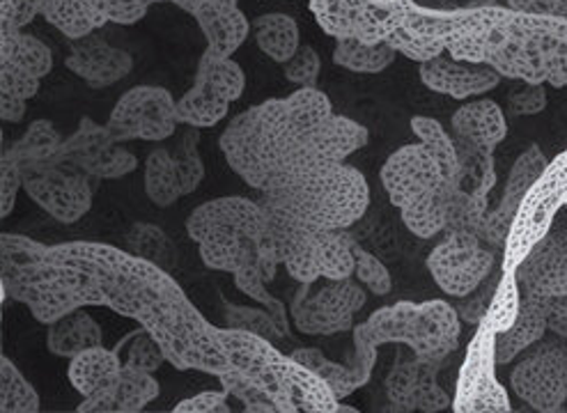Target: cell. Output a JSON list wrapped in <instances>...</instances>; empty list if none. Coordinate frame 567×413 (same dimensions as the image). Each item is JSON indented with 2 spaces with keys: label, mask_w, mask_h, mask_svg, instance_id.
<instances>
[{
  "label": "cell",
  "mask_w": 567,
  "mask_h": 413,
  "mask_svg": "<svg viewBox=\"0 0 567 413\" xmlns=\"http://www.w3.org/2000/svg\"><path fill=\"white\" fill-rule=\"evenodd\" d=\"M10 299L40 324L79 308H111L130 317L164 347L175 370L224 374L230 368L218 329L192 303L171 271L102 241L47 246L30 239L3 273Z\"/></svg>",
  "instance_id": "cell-1"
},
{
  "label": "cell",
  "mask_w": 567,
  "mask_h": 413,
  "mask_svg": "<svg viewBox=\"0 0 567 413\" xmlns=\"http://www.w3.org/2000/svg\"><path fill=\"white\" fill-rule=\"evenodd\" d=\"M333 115L320 87H299L286 100H267L230 120L218 147L228 166L258 194L280 173L297 141Z\"/></svg>",
  "instance_id": "cell-2"
},
{
  "label": "cell",
  "mask_w": 567,
  "mask_h": 413,
  "mask_svg": "<svg viewBox=\"0 0 567 413\" xmlns=\"http://www.w3.org/2000/svg\"><path fill=\"white\" fill-rule=\"evenodd\" d=\"M567 19L526 14L501 6H476V17L446 49L455 60L489 65L503 79L545 83L549 55Z\"/></svg>",
  "instance_id": "cell-3"
},
{
  "label": "cell",
  "mask_w": 567,
  "mask_h": 413,
  "mask_svg": "<svg viewBox=\"0 0 567 413\" xmlns=\"http://www.w3.org/2000/svg\"><path fill=\"white\" fill-rule=\"evenodd\" d=\"M265 209L308 230H350L370 207L365 175L348 164L276 175L260 190Z\"/></svg>",
  "instance_id": "cell-4"
},
{
  "label": "cell",
  "mask_w": 567,
  "mask_h": 413,
  "mask_svg": "<svg viewBox=\"0 0 567 413\" xmlns=\"http://www.w3.org/2000/svg\"><path fill=\"white\" fill-rule=\"evenodd\" d=\"M230 368L258 386L276 406V413H336L340 400L318 372L256 333L218 329Z\"/></svg>",
  "instance_id": "cell-5"
},
{
  "label": "cell",
  "mask_w": 567,
  "mask_h": 413,
  "mask_svg": "<svg viewBox=\"0 0 567 413\" xmlns=\"http://www.w3.org/2000/svg\"><path fill=\"white\" fill-rule=\"evenodd\" d=\"M269 226L271 214L260 200L230 196L196 207L186 220V233L198 246L205 267L235 273L246 260L258 258L256 244Z\"/></svg>",
  "instance_id": "cell-6"
},
{
  "label": "cell",
  "mask_w": 567,
  "mask_h": 413,
  "mask_svg": "<svg viewBox=\"0 0 567 413\" xmlns=\"http://www.w3.org/2000/svg\"><path fill=\"white\" fill-rule=\"evenodd\" d=\"M567 207V149L547 164L545 173L535 182L513 220V228L503 248L501 269L517 271L528 252L538 246L556 218Z\"/></svg>",
  "instance_id": "cell-7"
},
{
  "label": "cell",
  "mask_w": 567,
  "mask_h": 413,
  "mask_svg": "<svg viewBox=\"0 0 567 413\" xmlns=\"http://www.w3.org/2000/svg\"><path fill=\"white\" fill-rule=\"evenodd\" d=\"M409 0H308L310 14L327 35L365 44H389L404 25Z\"/></svg>",
  "instance_id": "cell-8"
},
{
  "label": "cell",
  "mask_w": 567,
  "mask_h": 413,
  "mask_svg": "<svg viewBox=\"0 0 567 413\" xmlns=\"http://www.w3.org/2000/svg\"><path fill=\"white\" fill-rule=\"evenodd\" d=\"M97 182V177L60 158L23 166V190L28 198L62 226L76 224L90 211Z\"/></svg>",
  "instance_id": "cell-9"
},
{
  "label": "cell",
  "mask_w": 567,
  "mask_h": 413,
  "mask_svg": "<svg viewBox=\"0 0 567 413\" xmlns=\"http://www.w3.org/2000/svg\"><path fill=\"white\" fill-rule=\"evenodd\" d=\"M513 393L533 411H567V338L554 333L528 347L511 372Z\"/></svg>",
  "instance_id": "cell-10"
},
{
  "label": "cell",
  "mask_w": 567,
  "mask_h": 413,
  "mask_svg": "<svg viewBox=\"0 0 567 413\" xmlns=\"http://www.w3.org/2000/svg\"><path fill=\"white\" fill-rule=\"evenodd\" d=\"M496 331L483 320L466 347V357L457 374L453 411L455 413H508L513 411L508 391L496 376Z\"/></svg>",
  "instance_id": "cell-11"
},
{
  "label": "cell",
  "mask_w": 567,
  "mask_h": 413,
  "mask_svg": "<svg viewBox=\"0 0 567 413\" xmlns=\"http://www.w3.org/2000/svg\"><path fill=\"white\" fill-rule=\"evenodd\" d=\"M498 252L481 235L449 233L432 248L427 269L441 292L462 299L478 290L494 271Z\"/></svg>",
  "instance_id": "cell-12"
},
{
  "label": "cell",
  "mask_w": 567,
  "mask_h": 413,
  "mask_svg": "<svg viewBox=\"0 0 567 413\" xmlns=\"http://www.w3.org/2000/svg\"><path fill=\"white\" fill-rule=\"evenodd\" d=\"M365 306V290L354 278L327 280L312 292L301 285L292 299V320L306 335H336L354 327V314Z\"/></svg>",
  "instance_id": "cell-13"
},
{
  "label": "cell",
  "mask_w": 567,
  "mask_h": 413,
  "mask_svg": "<svg viewBox=\"0 0 567 413\" xmlns=\"http://www.w3.org/2000/svg\"><path fill=\"white\" fill-rule=\"evenodd\" d=\"M177 124V102L166 87L136 85L122 94L106 126L115 143H159L175 134Z\"/></svg>",
  "instance_id": "cell-14"
},
{
  "label": "cell",
  "mask_w": 567,
  "mask_h": 413,
  "mask_svg": "<svg viewBox=\"0 0 567 413\" xmlns=\"http://www.w3.org/2000/svg\"><path fill=\"white\" fill-rule=\"evenodd\" d=\"M380 179L386 188L389 200L398 209L434 194L439 188H460L457 182L449 177L444 166L439 164L432 149L421 141L416 145L395 149L382 166Z\"/></svg>",
  "instance_id": "cell-15"
},
{
  "label": "cell",
  "mask_w": 567,
  "mask_h": 413,
  "mask_svg": "<svg viewBox=\"0 0 567 413\" xmlns=\"http://www.w3.org/2000/svg\"><path fill=\"white\" fill-rule=\"evenodd\" d=\"M368 141L370 134L363 124L333 113L327 120L310 126V130L297 141L278 175L301 168L344 164L348 156L365 147Z\"/></svg>",
  "instance_id": "cell-16"
},
{
  "label": "cell",
  "mask_w": 567,
  "mask_h": 413,
  "mask_svg": "<svg viewBox=\"0 0 567 413\" xmlns=\"http://www.w3.org/2000/svg\"><path fill=\"white\" fill-rule=\"evenodd\" d=\"M53 158L70 162L97 179H120L138 168L136 154L122 149L113 141L109 126L90 117H81L79 130L62 143Z\"/></svg>",
  "instance_id": "cell-17"
},
{
  "label": "cell",
  "mask_w": 567,
  "mask_h": 413,
  "mask_svg": "<svg viewBox=\"0 0 567 413\" xmlns=\"http://www.w3.org/2000/svg\"><path fill=\"white\" fill-rule=\"evenodd\" d=\"M419 306L421 303L400 301L395 306L380 308L374 310L363 324L354 329V354L348 359V363L357 372L361 386H365L372 376V368L377 363V347L414 344Z\"/></svg>",
  "instance_id": "cell-18"
},
{
  "label": "cell",
  "mask_w": 567,
  "mask_h": 413,
  "mask_svg": "<svg viewBox=\"0 0 567 413\" xmlns=\"http://www.w3.org/2000/svg\"><path fill=\"white\" fill-rule=\"evenodd\" d=\"M441 370V363H425L416 357L404 359L402 352H398V359L386 374L384 391L389 397L391 411H423V413H436L453 406V400L449 393L439 386L436 374Z\"/></svg>",
  "instance_id": "cell-19"
},
{
  "label": "cell",
  "mask_w": 567,
  "mask_h": 413,
  "mask_svg": "<svg viewBox=\"0 0 567 413\" xmlns=\"http://www.w3.org/2000/svg\"><path fill=\"white\" fill-rule=\"evenodd\" d=\"M547 164H549L547 156L538 145H530L526 152H522L517 162L513 164V171L508 175V182H506V188H503L498 205L489 209L485 218L483 239L496 250H501V256H503V248H506L513 220L528 194V188L538 182Z\"/></svg>",
  "instance_id": "cell-20"
},
{
  "label": "cell",
  "mask_w": 567,
  "mask_h": 413,
  "mask_svg": "<svg viewBox=\"0 0 567 413\" xmlns=\"http://www.w3.org/2000/svg\"><path fill=\"white\" fill-rule=\"evenodd\" d=\"M419 74L425 87L439 94H446V97H453V100L481 97V94L492 92L503 79L489 65L455 60L451 53L421 62Z\"/></svg>",
  "instance_id": "cell-21"
},
{
  "label": "cell",
  "mask_w": 567,
  "mask_h": 413,
  "mask_svg": "<svg viewBox=\"0 0 567 413\" xmlns=\"http://www.w3.org/2000/svg\"><path fill=\"white\" fill-rule=\"evenodd\" d=\"M65 68L83 79L92 90H104L132 74L134 58L92 33L87 38L72 40Z\"/></svg>",
  "instance_id": "cell-22"
},
{
  "label": "cell",
  "mask_w": 567,
  "mask_h": 413,
  "mask_svg": "<svg viewBox=\"0 0 567 413\" xmlns=\"http://www.w3.org/2000/svg\"><path fill=\"white\" fill-rule=\"evenodd\" d=\"M462 335V317L449 301L432 299L419 306L416 338L409 347L412 354L425 363H441L455 352Z\"/></svg>",
  "instance_id": "cell-23"
},
{
  "label": "cell",
  "mask_w": 567,
  "mask_h": 413,
  "mask_svg": "<svg viewBox=\"0 0 567 413\" xmlns=\"http://www.w3.org/2000/svg\"><path fill=\"white\" fill-rule=\"evenodd\" d=\"M156 397H159V381L152 376V372L124 363L120 376L115 379V384L90 397H83L76 411L79 413H138Z\"/></svg>",
  "instance_id": "cell-24"
},
{
  "label": "cell",
  "mask_w": 567,
  "mask_h": 413,
  "mask_svg": "<svg viewBox=\"0 0 567 413\" xmlns=\"http://www.w3.org/2000/svg\"><path fill=\"white\" fill-rule=\"evenodd\" d=\"M192 17L207 40L205 51L216 58H233L250 33V23L237 0H205Z\"/></svg>",
  "instance_id": "cell-25"
},
{
  "label": "cell",
  "mask_w": 567,
  "mask_h": 413,
  "mask_svg": "<svg viewBox=\"0 0 567 413\" xmlns=\"http://www.w3.org/2000/svg\"><path fill=\"white\" fill-rule=\"evenodd\" d=\"M451 130L457 143L494 152L508 136V122L496 102L476 100L453 113Z\"/></svg>",
  "instance_id": "cell-26"
},
{
  "label": "cell",
  "mask_w": 567,
  "mask_h": 413,
  "mask_svg": "<svg viewBox=\"0 0 567 413\" xmlns=\"http://www.w3.org/2000/svg\"><path fill=\"white\" fill-rule=\"evenodd\" d=\"M0 68L44 79L53 70V53L38 38L23 33L8 21H0Z\"/></svg>",
  "instance_id": "cell-27"
},
{
  "label": "cell",
  "mask_w": 567,
  "mask_h": 413,
  "mask_svg": "<svg viewBox=\"0 0 567 413\" xmlns=\"http://www.w3.org/2000/svg\"><path fill=\"white\" fill-rule=\"evenodd\" d=\"M549 331L547 314L540 297H526L522 299V310L517 322L508 329L496 333V361L498 365H508L519 359L528 347L545 338Z\"/></svg>",
  "instance_id": "cell-28"
},
{
  "label": "cell",
  "mask_w": 567,
  "mask_h": 413,
  "mask_svg": "<svg viewBox=\"0 0 567 413\" xmlns=\"http://www.w3.org/2000/svg\"><path fill=\"white\" fill-rule=\"evenodd\" d=\"M122 365L124 361H120V349H106L104 344H100L72 357L68 376L72 381V386L83 397H90L115 384V379L122 372Z\"/></svg>",
  "instance_id": "cell-29"
},
{
  "label": "cell",
  "mask_w": 567,
  "mask_h": 413,
  "mask_svg": "<svg viewBox=\"0 0 567 413\" xmlns=\"http://www.w3.org/2000/svg\"><path fill=\"white\" fill-rule=\"evenodd\" d=\"M38 10L70 40L87 38L109 23L100 10V0H38Z\"/></svg>",
  "instance_id": "cell-30"
},
{
  "label": "cell",
  "mask_w": 567,
  "mask_h": 413,
  "mask_svg": "<svg viewBox=\"0 0 567 413\" xmlns=\"http://www.w3.org/2000/svg\"><path fill=\"white\" fill-rule=\"evenodd\" d=\"M104 344L102 327L83 308L60 317L47 331V349L55 357L72 359L90 347Z\"/></svg>",
  "instance_id": "cell-31"
},
{
  "label": "cell",
  "mask_w": 567,
  "mask_h": 413,
  "mask_svg": "<svg viewBox=\"0 0 567 413\" xmlns=\"http://www.w3.org/2000/svg\"><path fill=\"white\" fill-rule=\"evenodd\" d=\"M250 30H254L260 51L274 62H280V65H286L301 47L299 23L290 14H262L256 19L254 25H250Z\"/></svg>",
  "instance_id": "cell-32"
},
{
  "label": "cell",
  "mask_w": 567,
  "mask_h": 413,
  "mask_svg": "<svg viewBox=\"0 0 567 413\" xmlns=\"http://www.w3.org/2000/svg\"><path fill=\"white\" fill-rule=\"evenodd\" d=\"M455 190L457 188H439L434 194L402 207L400 218L406 230L416 235L419 239H432L436 235H444Z\"/></svg>",
  "instance_id": "cell-33"
},
{
  "label": "cell",
  "mask_w": 567,
  "mask_h": 413,
  "mask_svg": "<svg viewBox=\"0 0 567 413\" xmlns=\"http://www.w3.org/2000/svg\"><path fill=\"white\" fill-rule=\"evenodd\" d=\"M400 53L389 44H365L352 38L336 40L333 62L354 74H380L389 70Z\"/></svg>",
  "instance_id": "cell-34"
},
{
  "label": "cell",
  "mask_w": 567,
  "mask_h": 413,
  "mask_svg": "<svg viewBox=\"0 0 567 413\" xmlns=\"http://www.w3.org/2000/svg\"><path fill=\"white\" fill-rule=\"evenodd\" d=\"M145 194L156 207H171L182 198L175 154L156 147L145 158Z\"/></svg>",
  "instance_id": "cell-35"
},
{
  "label": "cell",
  "mask_w": 567,
  "mask_h": 413,
  "mask_svg": "<svg viewBox=\"0 0 567 413\" xmlns=\"http://www.w3.org/2000/svg\"><path fill=\"white\" fill-rule=\"evenodd\" d=\"M196 83L205 85L207 90L218 94V97L233 104L244 94L246 74L239 68V62H235L233 58H216L205 51L198 60Z\"/></svg>",
  "instance_id": "cell-36"
},
{
  "label": "cell",
  "mask_w": 567,
  "mask_h": 413,
  "mask_svg": "<svg viewBox=\"0 0 567 413\" xmlns=\"http://www.w3.org/2000/svg\"><path fill=\"white\" fill-rule=\"evenodd\" d=\"M230 102L218 97L205 85L194 83V87L184 92L177 100V122L186 126H196V130H209L228 115Z\"/></svg>",
  "instance_id": "cell-37"
},
{
  "label": "cell",
  "mask_w": 567,
  "mask_h": 413,
  "mask_svg": "<svg viewBox=\"0 0 567 413\" xmlns=\"http://www.w3.org/2000/svg\"><path fill=\"white\" fill-rule=\"evenodd\" d=\"M124 241H127L130 252L156 267L166 271H173L177 267V248L159 226L134 224L127 235H124Z\"/></svg>",
  "instance_id": "cell-38"
},
{
  "label": "cell",
  "mask_w": 567,
  "mask_h": 413,
  "mask_svg": "<svg viewBox=\"0 0 567 413\" xmlns=\"http://www.w3.org/2000/svg\"><path fill=\"white\" fill-rule=\"evenodd\" d=\"M62 143L65 141H62V136L58 134L53 122L35 120V122H30L25 134L14 145L6 147L3 152L10 154L12 158H17L21 166H28V164L49 162V158H53L60 152Z\"/></svg>",
  "instance_id": "cell-39"
},
{
  "label": "cell",
  "mask_w": 567,
  "mask_h": 413,
  "mask_svg": "<svg viewBox=\"0 0 567 413\" xmlns=\"http://www.w3.org/2000/svg\"><path fill=\"white\" fill-rule=\"evenodd\" d=\"M233 276H235V288L241 295H246V297H250L254 301L262 303L271 312V317L276 320L282 338L288 340L290 338V312H288L286 306H282V301H278L274 295H269L267 280L262 278V273L258 269V258L246 260Z\"/></svg>",
  "instance_id": "cell-40"
},
{
  "label": "cell",
  "mask_w": 567,
  "mask_h": 413,
  "mask_svg": "<svg viewBox=\"0 0 567 413\" xmlns=\"http://www.w3.org/2000/svg\"><path fill=\"white\" fill-rule=\"evenodd\" d=\"M292 357L299 363H303L310 370L318 372L322 379H327V384L333 389L338 400H344L348 395H352L354 391L363 389L357 372L352 370L350 363H333V361H329L322 354V349H318V347H299V349H295Z\"/></svg>",
  "instance_id": "cell-41"
},
{
  "label": "cell",
  "mask_w": 567,
  "mask_h": 413,
  "mask_svg": "<svg viewBox=\"0 0 567 413\" xmlns=\"http://www.w3.org/2000/svg\"><path fill=\"white\" fill-rule=\"evenodd\" d=\"M0 411L3 413H38L40 395L35 386L8 359H0Z\"/></svg>",
  "instance_id": "cell-42"
},
{
  "label": "cell",
  "mask_w": 567,
  "mask_h": 413,
  "mask_svg": "<svg viewBox=\"0 0 567 413\" xmlns=\"http://www.w3.org/2000/svg\"><path fill=\"white\" fill-rule=\"evenodd\" d=\"M522 285L517 278V271H503L501 280H498V288L496 295L489 303V310L485 314V322L496 331H508L519 317L522 310Z\"/></svg>",
  "instance_id": "cell-43"
},
{
  "label": "cell",
  "mask_w": 567,
  "mask_h": 413,
  "mask_svg": "<svg viewBox=\"0 0 567 413\" xmlns=\"http://www.w3.org/2000/svg\"><path fill=\"white\" fill-rule=\"evenodd\" d=\"M198 141H200V134L196 126H192V130L184 132V136L177 143V149H175V164H177L182 196H192L205 179V164L198 154Z\"/></svg>",
  "instance_id": "cell-44"
},
{
  "label": "cell",
  "mask_w": 567,
  "mask_h": 413,
  "mask_svg": "<svg viewBox=\"0 0 567 413\" xmlns=\"http://www.w3.org/2000/svg\"><path fill=\"white\" fill-rule=\"evenodd\" d=\"M220 303H224L226 327L262 335V338H267L271 342L286 340V338H282V333H280V329H278V324H276V320H274L269 310L248 308V306H235L226 297H220Z\"/></svg>",
  "instance_id": "cell-45"
},
{
  "label": "cell",
  "mask_w": 567,
  "mask_h": 413,
  "mask_svg": "<svg viewBox=\"0 0 567 413\" xmlns=\"http://www.w3.org/2000/svg\"><path fill=\"white\" fill-rule=\"evenodd\" d=\"M354 260H357L354 276L361 285H365V290H370V295H374V297L391 295L393 280H391L389 269L384 267V262L380 258H374L372 252L365 250L359 241H354Z\"/></svg>",
  "instance_id": "cell-46"
},
{
  "label": "cell",
  "mask_w": 567,
  "mask_h": 413,
  "mask_svg": "<svg viewBox=\"0 0 567 413\" xmlns=\"http://www.w3.org/2000/svg\"><path fill=\"white\" fill-rule=\"evenodd\" d=\"M220 386H224L248 413H276L274 402L258 389L250 384L246 376H241L237 370L228 368L224 374H218Z\"/></svg>",
  "instance_id": "cell-47"
},
{
  "label": "cell",
  "mask_w": 567,
  "mask_h": 413,
  "mask_svg": "<svg viewBox=\"0 0 567 413\" xmlns=\"http://www.w3.org/2000/svg\"><path fill=\"white\" fill-rule=\"evenodd\" d=\"M124 363L154 374L156 370H159L168 361H166L164 347L159 344V340H156L152 333H147L141 327L138 331H134L127 338V359H124Z\"/></svg>",
  "instance_id": "cell-48"
},
{
  "label": "cell",
  "mask_w": 567,
  "mask_h": 413,
  "mask_svg": "<svg viewBox=\"0 0 567 413\" xmlns=\"http://www.w3.org/2000/svg\"><path fill=\"white\" fill-rule=\"evenodd\" d=\"M501 273H503V269H498V273L492 271V273L485 278V282L481 285L478 290H474L471 295L457 299L455 310L460 312L462 322H466V324H471V327H478V324L485 320V314H487V310H489V303H492V299H494V295H496Z\"/></svg>",
  "instance_id": "cell-49"
},
{
  "label": "cell",
  "mask_w": 567,
  "mask_h": 413,
  "mask_svg": "<svg viewBox=\"0 0 567 413\" xmlns=\"http://www.w3.org/2000/svg\"><path fill=\"white\" fill-rule=\"evenodd\" d=\"M322 60L312 47H299V51L282 65L286 79L299 87H318Z\"/></svg>",
  "instance_id": "cell-50"
},
{
  "label": "cell",
  "mask_w": 567,
  "mask_h": 413,
  "mask_svg": "<svg viewBox=\"0 0 567 413\" xmlns=\"http://www.w3.org/2000/svg\"><path fill=\"white\" fill-rule=\"evenodd\" d=\"M168 3V0H100V10L109 23L134 25L150 12L152 6Z\"/></svg>",
  "instance_id": "cell-51"
},
{
  "label": "cell",
  "mask_w": 567,
  "mask_h": 413,
  "mask_svg": "<svg viewBox=\"0 0 567 413\" xmlns=\"http://www.w3.org/2000/svg\"><path fill=\"white\" fill-rule=\"evenodd\" d=\"M547 87L545 83H522L508 94V111L513 115H538L547 109Z\"/></svg>",
  "instance_id": "cell-52"
},
{
  "label": "cell",
  "mask_w": 567,
  "mask_h": 413,
  "mask_svg": "<svg viewBox=\"0 0 567 413\" xmlns=\"http://www.w3.org/2000/svg\"><path fill=\"white\" fill-rule=\"evenodd\" d=\"M23 188V166L3 152V162H0V214L8 218L14 209L17 194Z\"/></svg>",
  "instance_id": "cell-53"
},
{
  "label": "cell",
  "mask_w": 567,
  "mask_h": 413,
  "mask_svg": "<svg viewBox=\"0 0 567 413\" xmlns=\"http://www.w3.org/2000/svg\"><path fill=\"white\" fill-rule=\"evenodd\" d=\"M228 397H230V393L226 389L205 391L200 395L177 402L173 411L175 413H230Z\"/></svg>",
  "instance_id": "cell-54"
},
{
  "label": "cell",
  "mask_w": 567,
  "mask_h": 413,
  "mask_svg": "<svg viewBox=\"0 0 567 413\" xmlns=\"http://www.w3.org/2000/svg\"><path fill=\"white\" fill-rule=\"evenodd\" d=\"M38 14V0H0V21L14 28L23 30Z\"/></svg>",
  "instance_id": "cell-55"
},
{
  "label": "cell",
  "mask_w": 567,
  "mask_h": 413,
  "mask_svg": "<svg viewBox=\"0 0 567 413\" xmlns=\"http://www.w3.org/2000/svg\"><path fill=\"white\" fill-rule=\"evenodd\" d=\"M506 3L517 12L567 19V0H506Z\"/></svg>",
  "instance_id": "cell-56"
},
{
  "label": "cell",
  "mask_w": 567,
  "mask_h": 413,
  "mask_svg": "<svg viewBox=\"0 0 567 413\" xmlns=\"http://www.w3.org/2000/svg\"><path fill=\"white\" fill-rule=\"evenodd\" d=\"M547 85L567 87V33L560 35L551 49L549 68H547Z\"/></svg>",
  "instance_id": "cell-57"
},
{
  "label": "cell",
  "mask_w": 567,
  "mask_h": 413,
  "mask_svg": "<svg viewBox=\"0 0 567 413\" xmlns=\"http://www.w3.org/2000/svg\"><path fill=\"white\" fill-rule=\"evenodd\" d=\"M543 306H545L549 331L560 338H567V295L543 299Z\"/></svg>",
  "instance_id": "cell-58"
},
{
  "label": "cell",
  "mask_w": 567,
  "mask_h": 413,
  "mask_svg": "<svg viewBox=\"0 0 567 413\" xmlns=\"http://www.w3.org/2000/svg\"><path fill=\"white\" fill-rule=\"evenodd\" d=\"M565 209H567V207H565ZM556 226H560V228L567 233V211H565V214L560 211V216L556 218Z\"/></svg>",
  "instance_id": "cell-59"
},
{
  "label": "cell",
  "mask_w": 567,
  "mask_h": 413,
  "mask_svg": "<svg viewBox=\"0 0 567 413\" xmlns=\"http://www.w3.org/2000/svg\"><path fill=\"white\" fill-rule=\"evenodd\" d=\"M336 413H359V409H357V406H344V404H338Z\"/></svg>",
  "instance_id": "cell-60"
}]
</instances>
